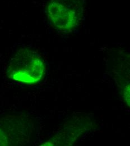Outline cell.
I'll return each mask as SVG.
<instances>
[{
  "mask_svg": "<svg viewBox=\"0 0 130 146\" xmlns=\"http://www.w3.org/2000/svg\"><path fill=\"white\" fill-rule=\"evenodd\" d=\"M46 72L43 57L28 48L19 50L11 58L7 69L9 78L25 84H35L41 80Z\"/></svg>",
  "mask_w": 130,
  "mask_h": 146,
  "instance_id": "cell-1",
  "label": "cell"
},
{
  "mask_svg": "<svg viewBox=\"0 0 130 146\" xmlns=\"http://www.w3.org/2000/svg\"><path fill=\"white\" fill-rule=\"evenodd\" d=\"M85 9V0H50L47 13L55 28L60 32H68L80 24Z\"/></svg>",
  "mask_w": 130,
  "mask_h": 146,
  "instance_id": "cell-2",
  "label": "cell"
},
{
  "mask_svg": "<svg viewBox=\"0 0 130 146\" xmlns=\"http://www.w3.org/2000/svg\"><path fill=\"white\" fill-rule=\"evenodd\" d=\"M125 96L126 97V100L130 106V84L125 89Z\"/></svg>",
  "mask_w": 130,
  "mask_h": 146,
  "instance_id": "cell-3",
  "label": "cell"
}]
</instances>
